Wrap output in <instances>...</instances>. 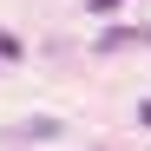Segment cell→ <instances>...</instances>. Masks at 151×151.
<instances>
[{
    "label": "cell",
    "instance_id": "obj_1",
    "mask_svg": "<svg viewBox=\"0 0 151 151\" xmlns=\"http://www.w3.org/2000/svg\"><path fill=\"white\" fill-rule=\"evenodd\" d=\"M86 7H92V13H112V7H118V0H86Z\"/></svg>",
    "mask_w": 151,
    "mask_h": 151
}]
</instances>
